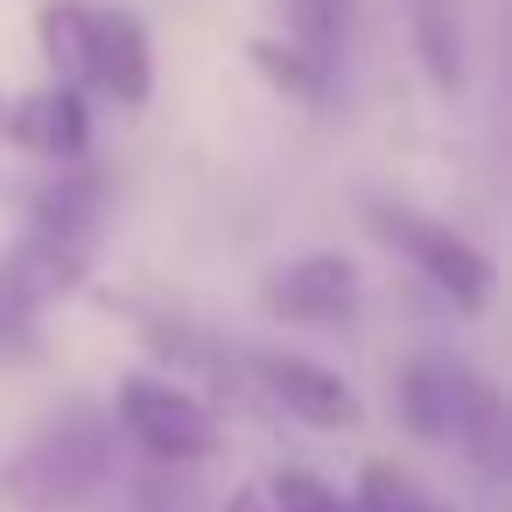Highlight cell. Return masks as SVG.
<instances>
[{
  "instance_id": "obj_15",
  "label": "cell",
  "mask_w": 512,
  "mask_h": 512,
  "mask_svg": "<svg viewBox=\"0 0 512 512\" xmlns=\"http://www.w3.org/2000/svg\"><path fill=\"white\" fill-rule=\"evenodd\" d=\"M43 337H36V316H22L8 295H0V358H29Z\"/></svg>"
},
{
  "instance_id": "obj_6",
  "label": "cell",
  "mask_w": 512,
  "mask_h": 512,
  "mask_svg": "<svg viewBox=\"0 0 512 512\" xmlns=\"http://www.w3.org/2000/svg\"><path fill=\"white\" fill-rule=\"evenodd\" d=\"M260 309L302 330H344L358 316V267L344 253H295L260 274Z\"/></svg>"
},
{
  "instance_id": "obj_8",
  "label": "cell",
  "mask_w": 512,
  "mask_h": 512,
  "mask_svg": "<svg viewBox=\"0 0 512 512\" xmlns=\"http://www.w3.org/2000/svg\"><path fill=\"white\" fill-rule=\"evenodd\" d=\"M8 141L15 148H29L36 162H78V155H92V99L78 92V85H36L29 99H15L8 106Z\"/></svg>"
},
{
  "instance_id": "obj_11",
  "label": "cell",
  "mask_w": 512,
  "mask_h": 512,
  "mask_svg": "<svg viewBox=\"0 0 512 512\" xmlns=\"http://www.w3.org/2000/svg\"><path fill=\"white\" fill-rule=\"evenodd\" d=\"M449 449H456V456H470L477 470H498V463H505V400H498V386H491L477 365H463V372H456Z\"/></svg>"
},
{
  "instance_id": "obj_17",
  "label": "cell",
  "mask_w": 512,
  "mask_h": 512,
  "mask_svg": "<svg viewBox=\"0 0 512 512\" xmlns=\"http://www.w3.org/2000/svg\"><path fill=\"white\" fill-rule=\"evenodd\" d=\"M421 512H442V505H435V498H421Z\"/></svg>"
},
{
  "instance_id": "obj_5",
  "label": "cell",
  "mask_w": 512,
  "mask_h": 512,
  "mask_svg": "<svg viewBox=\"0 0 512 512\" xmlns=\"http://www.w3.org/2000/svg\"><path fill=\"white\" fill-rule=\"evenodd\" d=\"M456 316H484L491 309V288H498V267H491V253L484 246H470L463 232H449V225H435V218H421V211H393V204H372V218H365Z\"/></svg>"
},
{
  "instance_id": "obj_3",
  "label": "cell",
  "mask_w": 512,
  "mask_h": 512,
  "mask_svg": "<svg viewBox=\"0 0 512 512\" xmlns=\"http://www.w3.org/2000/svg\"><path fill=\"white\" fill-rule=\"evenodd\" d=\"M113 463H120L113 414L99 400H64L0 463V498L22 505V512H78L113 484Z\"/></svg>"
},
{
  "instance_id": "obj_2",
  "label": "cell",
  "mask_w": 512,
  "mask_h": 512,
  "mask_svg": "<svg viewBox=\"0 0 512 512\" xmlns=\"http://www.w3.org/2000/svg\"><path fill=\"white\" fill-rule=\"evenodd\" d=\"M36 43L57 85H78L85 99L141 113L155 99V36L134 8L113 0H43Z\"/></svg>"
},
{
  "instance_id": "obj_4",
  "label": "cell",
  "mask_w": 512,
  "mask_h": 512,
  "mask_svg": "<svg viewBox=\"0 0 512 512\" xmlns=\"http://www.w3.org/2000/svg\"><path fill=\"white\" fill-rule=\"evenodd\" d=\"M113 428H127V442L155 463V470H190V463H211L218 456V414L176 386L169 372H127L120 393H113Z\"/></svg>"
},
{
  "instance_id": "obj_16",
  "label": "cell",
  "mask_w": 512,
  "mask_h": 512,
  "mask_svg": "<svg viewBox=\"0 0 512 512\" xmlns=\"http://www.w3.org/2000/svg\"><path fill=\"white\" fill-rule=\"evenodd\" d=\"M0 141H8V92H0Z\"/></svg>"
},
{
  "instance_id": "obj_13",
  "label": "cell",
  "mask_w": 512,
  "mask_h": 512,
  "mask_svg": "<svg viewBox=\"0 0 512 512\" xmlns=\"http://www.w3.org/2000/svg\"><path fill=\"white\" fill-rule=\"evenodd\" d=\"M351 29V0H288V43L337 78V50Z\"/></svg>"
},
{
  "instance_id": "obj_9",
  "label": "cell",
  "mask_w": 512,
  "mask_h": 512,
  "mask_svg": "<svg viewBox=\"0 0 512 512\" xmlns=\"http://www.w3.org/2000/svg\"><path fill=\"white\" fill-rule=\"evenodd\" d=\"M407 8V43L435 99H463L470 85V29H463V0H400Z\"/></svg>"
},
{
  "instance_id": "obj_7",
  "label": "cell",
  "mask_w": 512,
  "mask_h": 512,
  "mask_svg": "<svg viewBox=\"0 0 512 512\" xmlns=\"http://www.w3.org/2000/svg\"><path fill=\"white\" fill-rule=\"evenodd\" d=\"M253 379H260V393H267L288 421H302V428L344 435V428L365 421V400H358L351 379L330 372L323 358H302V351H253Z\"/></svg>"
},
{
  "instance_id": "obj_12",
  "label": "cell",
  "mask_w": 512,
  "mask_h": 512,
  "mask_svg": "<svg viewBox=\"0 0 512 512\" xmlns=\"http://www.w3.org/2000/svg\"><path fill=\"white\" fill-rule=\"evenodd\" d=\"M246 64L267 78V92H281V99H295V106H323V99H330V71L309 64L288 36H246Z\"/></svg>"
},
{
  "instance_id": "obj_10",
  "label": "cell",
  "mask_w": 512,
  "mask_h": 512,
  "mask_svg": "<svg viewBox=\"0 0 512 512\" xmlns=\"http://www.w3.org/2000/svg\"><path fill=\"white\" fill-rule=\"evenodd\" d=\"M456 372L463 358H442V351H421L393 372V414L414 442H435L449 449V414H456Z\"/></svg>"
},
{
  "instance_id": "obj_1",
  "label": "cell",
  "mask_w": 512,
  "mask_h": 512,
  "mask_svg": "<svg viewBox=\"0 0 512 512\" xmlns=\"http://www.w3.org/2000/svg\"><path fill=\"white\" fill-rule=\"evenodd\" d=\"M106 218H113V176L92 155L57 162L43 176V190L29 197L22 239L8 246V260H0V295H8L22 316H43L64 295H78L92 281V267H99Z\"/></svg>"
},
{
  "instance_id": "obj_14",
  "label": "cell",
  "mask_w": 512,
  "mask_h": 512,
  "mask_svg": "<svg viewBox=\"0 0 512 512\" xmlns=\"http://www.w3.org/2000/svg\"><path fill=\"white\" fill-rule=\"evenodd\" d=\"M260 512H351V498L316 470H274L260 484Z\"/></svg>"
}]
</instances>
